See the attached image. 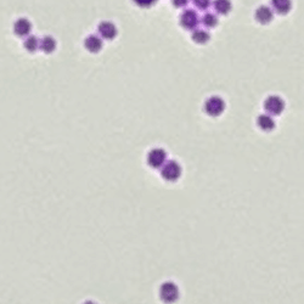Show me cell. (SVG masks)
I'll list each match as a JSON object with an SVG mask.
<instances>
[{"mask_svg": "<svg viewBox=\"0 0 304 304\" xmlns=\"http://www.w3.org/2000/svg\"><path fill=\"white\" fill-rule=\"evenodd\" d=\"M167 152L161 147H155L147 153V164L151 168H161L165 164Z\"/></svg>", "mask_w": 304, "mask_h": 304, "instance_id": "8992f818", "label": "cell"}, {"mask_svg": "<svg viewBox=\"0 0 304 304\" xmlns=\"http://www.w3.org/2000/svg\"><path fill=\"white\" fill-rule=\"evenodd\" d=\"M191 38L196 44H201V45H203V44L208 43L209 41V39H211V34H209L207 31H204V29L198 28V29H195V31L192 32Z\"/></svg>", "mask_w": 304, "mask_h": 304, "instance_id": "4fadbf2b", "label": "cell"}, {"mask_svg": "<svg viewBox=\"0 0 304 304\" xmlns=\"http://www.w3.org/2000/svg\"><path fill=\"white\" fill-rule=\"evenodd\" d=\"M257 125L264 131H271L275 128V122L268 114H260L257 118Z\"/></svg>", "mask_w": 304, "mask_h": 304, "instance_id": "8fae6325", "label": "cell"}, {"mask_svg": "<svg viewBox=\"0 0 304 304\" xmlns=\"http://www.w3.org/2000/svg\"><path fill=\"white\" fill-rule=\"evenodd\" d=\"M39 45H40V40L36 38V36H27L26 40H24L23 46L28 53H36L39 49Z\"/></svg>", "mask_w": 304, "mask_h": 304, "instance_id": "9a60e30c", "label": "cell"}, {"mask_svg": "<svg viewBox=\"0 0 304 304\" xmlns=\"http://www.w3.org/2000/svg\"><path fill=\"white\" fill-rule=\"evenodd\" d=\"M179 21H180V26H181L182 28L190 31V29H195L197 26H198L199 18H198V15H197V12L195 11V10L186 9L181 12V15H180Z\"/></svg>", "mask_w": 304, "mask_h": 304, "instance_id": "277c9868", "label": "cell"}, {"mask_svg": "<svg viewBox=\"0 0 304 304\" xmlns=\"http://www.w3.org/2000/svg\"><path fill=\"white\" fill-rule=\"evenodd\" d=\"M194 4H195V6L197 7V9L206 10V9H208L209 5H211V2H209V1H202V0H195Z\"/></svg>", "mask_w": 304, "mask_h": 304, "instance_id": "ac0fdd59", "label": "cell"}, {"mask_svg": "<svg viewBox=\"0 0 304 304\" xmlns=\"http://www.w3.org/2000/svg\"><path fill=\"white\" fill-rule=\"evenodd\" d=\"M160 299L164 304H174L179 301L180 298V291L179 287L175 282L173 281H165L160 286Z\"/></svg>", "mask_w": 304, "mask_h": 304, "instance_id": "6da1fadb", "label": "cell"}, {"mask_svg": "<svg viewBox=\"0 0 304 304\" xmlns=\"http://www.w3.org/2000/svg\"><path fill=\"white\" fill-rule=\"evenodd\" d=\"M254 17L260 24H268L272 21L274 12H272V10L270 9V7L263 5V6H259L257 10H255Z\"/></svg>", "mask_w": 304, "mask_h": 304, "instance_id": "30bf717a", "label": "cell"}, {"mask_svg": "<svg viewBox=\"0 0 304 304\" xmlns=\"http://www.w3.org/2000/svg\"><path fill=\"white\" fill-rule=\"evenodd\" d=\"M83 304H97V303H96V302H94V301H85Z\"/></svg>", "mask_w": 304, "mask_h": 304, "instance_id": "44dd1931", "label": "cell"}, {"mask_svg": "<svg viewBox=\"0 0 304 304\" xmlns=\"http://www.w3.org/2000/svg\"><path fill=\"white\" fill-rule=\"evenodd\" d=\"M213 6L215 12H218L219 15H226L230 12L231 10V2L225 1V0H219V1H214Z\"/></svg>", "mask_w": 304, "mask_h": 304, "instance_id": "2e32d148", "label": "cell"}, {"mask_svg": "<svg viewBox=\"0 0 304 304\" xmlns=\"http://www.w3.org/2000/svg\"><path fill=\"white\" fill-rule=\"evenodd\" d=\"M201 22L206 28H214V27L218 24V18H216L215 15L209 12V14H204L203 16H202Z\"/></svg>", "mask_w": 304, "mask_h": 304, "instance_id": "e0dca14e", "label": "cell"}, {"mask_svg": "<svg viewBox=\"0 0 304 304\" xmlns=\"http://www.w3.org/2000/svg\"><path fill=\"white\" fill-rule=\"evenodd\" d=\"M173 4H174L175 7H182L187 4V1H184V0H175V1H173Z\"/></svg>", "mask_w": 304, "mask_h": 304, "instance_id": "ffe728a7", "label": "cell"}, {"mask_svg": "<svg viewBox=\"0 0 304 304\" xmlns=\"http://www.w3.org/2000/svg\"><path fill=\"white\" fill-rule=\"evenodd\" d=\"M32 31V23L26 17H21L14 23V32L17 36H29Z\"/></svg>", "mask_w": 304, "mask_h": 304, "instance_id": "ba28073f", "label": "cell"}, {"mask_svg": "<svg viewBox=\"0 0 304 304\" xmlns=\"http://www.w3.org/2000/svg\"><path fill=\"white\" fill-rule=\"evenodd\" d=\"M102 45H104V43H102L101 38L95 36V34H90V36H88L84 40L85 49L91 54L100 53L102 49Z\"/></svg>", "mask_w": 304, "mask_h": 304, "instance_id": "9c48e42d", "label": "cell"}, {"mask_svg": "<svg viewBox=\"0 0 304 304\" xmlns=\"http://www.w3.org/2000/svg\"><path fill=\"white\" fill-rule=\"evenodd\" d=\"M225 109V102L219 96H211L204 102V112L211 117H218Z\"/></svg>", "mask_w": 304, "mask_h": 304, "instance_id": "3957f363", "label": "cell"}, {"mask_svg": "<svg viewBox=\"0 0 304 304\" xmlns=\"http://www.w3.org/2000/svg\"><path fill=\"white\" fill-rule=\"evenodd\" d=\"M135 2L141 7H150L152 6L153 4H156V1H135Z\"/></svg>", "mask_w": 304, "mask_h": 304, "instance_id": "d6986e66", "label": "cell"}, {"mask_svg": "<svg viewBox=\"0 0 304 304\" xmlns=\"http://www.w3.org/2000/svg\"><path fill=\"white\" fill-rule=\"evenodd\" d=\"M161 175L167 181H177L181 175V167L177 161H167L165 164L161 168Z\"/></svg>", "mask_w": 304, "mask_h": 304, "instance_id": "7a4b0ae2", "label": "cell"}, {"mask_svg": "<svg viewBox=\"0 0 304 304\" xmlns=\"http://www.w3.org/2000/svg\"><path fill=\"white\" fill-rule=\"evenodd\" d=\"M39 49L45 54L54 53L56 49V40L50 36H43V38L40 39V45H39Z\"/></svg>", "mask_w": 304, "mask_h": 304, "instance_id": "7c38bea8", "label": "cell"}, {"mask_svg": "<svg viewBox=\"0 0 304 304\" xmlns=\"http://www.w3.org/2000/svg\"><path fill=\"white\" fill-rule=\"evenodd\" d=\"M271 5L275 12H277L279 15H286L292 7L291 1H286V0H275L271 2Z\"/></svg>", "mask_w": 304, "mask_h": 304, "instance_id": "5bb4252c", "label": "cell"}, {"mask_svg": "<svg viewBox=\"0 0 304 304\" xmlns=\"http://www.w3.org/2000/svg\"><path fill=\"white\" fill-rule=\"evenodd\" d=\"M97 32H99L100 36H102L106 40H113L117 36V28L114 26V23L109 21H102L99 23V27H97Z\"/></svg>", "mask_w": 304, "mask_h": 304, "instance_id": "52a82bcc", "label": "cell"}, {"mask_svg": "<svg viewBox=\"0 0 304 304\" xmlns=\"http://www.w3.org/2000/svg\"><path fill=\"white\" fill-rule=\"evenodd\" d=\"M264 108L268 113L272 114V116H279L285 109V101L280 96L271 95L268 99H265Z\"/></svg>", "mask_w": 304, "mask_h": 304, "instance_id": "5b68a950", "label": "cell"}]
</instances>
